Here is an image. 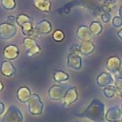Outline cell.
Returning a JSON list of instances; mask_svg holds the SVG:
<instances>
[{
    "label": "cell",
    "mask_w": 122,
    "mask_h": 122,
    "mask_svg": "<svg viewBox=\"0 0 122 122\" xmlns=\"http://www.w3.org/2000/svg\"><path fill=\"white\" fill-rule=\"evenodd\" d=\"M83 117L93 122H103L105 120V105L102 101L94 98L84 111Z\"/></svg>",
    "instance_id": "obj_1"
},
{
    "label": "cell",
    "mask_w": 122,
    "mask_h": 122,
    "mask_svg": "<svg viewBox=\"0 0 122 122\" xmlns=\"http://www.w3.org/2000/svg\"><path fill=\"white\" fill-rule=\"evenodd\" d=\"M24 116L22 112L15 105H10L5 114L3 115L1 122H23Z\"/></svg>",
    "instance_id": "obj_2"
},
{
    "label": "cell",
    "mask_w": 122,
    "mask_h": 122,
    "mask_svg": "<svg viewBox=\"0 0 122 122\" xmlns=\"http://www.w3.org/2000/svg\"><path fill=\"white\" fill-rule=\"evenodd\" d=\"M28 111L32 115H41L44 111V104L40 96L36 93L31 94L28 101Z\"/></svg>",
    "instance_id": "obj_3"
},
{
    "label": "cell",
    "mask_w": 122,
    "mask_h": 122,
    "mask_svg": "<svg viewBox=\"0 0 122 122\" xmlns=\"http://www.w3.org/2000/svg\"><path fill=\"white\" fill-rule=\"evenodd\" d=\"M71 88V86H69L68 84H56L51 86L49 89L48 92V95L50 97V99L53 100V101H58L64 98L67 91Z\"/></svg>",
    "instance_id": "obj_4"
},
{
    "label": "cell",
    "mask_w": 122,
    "mask_h": 122,
    "mask_svg": "<svg viewBox=\"0 0 122 122\" xmlns=\"http://www.w3.org/2000/svg\"><path fill=\"white\" fill-rule=\"evenodd\" d=\"M17 32V28L15 25L9 24L7 22L0 24V39L1 40H10Z\"/></svg>",
    "instance_id": "obj_5"
},
{
    "label": "cell",
    "mask_w": 122,
    "mask_h": 122,
    "mask_svg": "<svg viewBox=\"0 0 122 122\" xmlns=\"http://www.w3.org/2000/svg\"><path fill=\"white\" fill-rule=\"evenodd\" d=\"M77 99H78L77 89H76V87L72 86L67 91V92L63 98V105L65 108H68L71 105H72L73 103H75L77 101Z\"/></svg>",
    "instance_id": "obj_6"
},
{
    "label": "cell",
    "mask_w": 122,
    "mask_h": 122,
    "mask_svg": "<svg viewBox=\"0 0 122 122\" xmlns=\"http://www.w3.org/2000/svg\"><path fill=\"white\" fill-rule=\"evenodd\" d=\"M19 53H20V50L14 44L8 45L3 50V56L6 60H9V61H12L16 59L19 56Z\"/></svg>",
    "instance_id": "obj_7"
},
{
    "label": "cell",
    "mask_w": 122,
    "mask_h": 122,
    "mask_svg": "<svg viewBox=\"0 0 122 122\" xmlns=\"http://www.w3.org/2000/svg\"><path fill=\"white\" fill-rule=\"evenodd\" d=\"M122 117V111L120 109V107H111L110 109H108L107 112H105V120H107L108 122H115V121H119L121 120Z\"/></svg>",
    "instance_id": "obj_8"
},
{
    "label": "cell",
    "mask_w": 122,
    "mask_h": 122,
    "mask_svg": "<svg viewBox=\"0 0 122 122\" xmlns=\"http://www.w3.org/2000/svg\"><path fill=\"white\" fill-rule=\"evenodd\" d=\"M96 84L98 87L106 88L114 85V79L109 72H101L96 77Z\"/></svg>",
    "instance_id": "obj_9"
},
{
    "label": "cell",
    "mask_w": 122,
    "mask_h": 122,
    "mask_svg": "<svg viewBox=\"0 0 122 122\" xmlns=\"http://www.w3.org/2000/svg\"><path fill=\"white\" fill-rule=\"evenodd\" d=\"M16 69L11 61L4 60L0 64V73L6 77H11L15 74Z\"/></svg>",
    "instance_id": "obj_10"
},
{
    "label": "cell",
    "mask_w": 122,
    "mask_h": 122,
    "mask_svg": "<svg viewBox=\"0 0 122 122\" xmlns=\"http://www.w3.org/2000/svg\"><path fill=\"white\" fill-rule=\"evenodd\" d=\"M121 60L119 57L117 56H111L108 60H107V63H106V68L108 70L109 72L111 73H117L118 70H119V67L121 65Z\"/></svg>",
    "instance_id": "obj_11"
},
{
    "label": "cell",
    "mask_w": 122,
    "mask_h": 122,
    "mask_svg": "<svg viewBox=\"0 0 122 122\" xmlns=\"http://www.w3.org/2000/svg\"><path fill=\"white\" fill-rule=\"evenodd\" d=\"M76 35L81 41H92V34L91 32L90 28L85 25H81L80 27H78Z\"/></svg>",
    "instance_id": "obj_12"
},
{
    "label": "cell",
    "mask_w": 122,
    "mask_h": 122,
    "mask_svg": "<svg viewBox=\"0 0 122 122\" xmlns=\"http://www.w3.org/2000/svg\"><path fill=\"white\" fill-rule=\"evenodd\" d=\"M67 64L71 69L78 71L82 68V58L80 55L69 54L67 57Z\"/></svg>",
    "instance_id": "obj_13"
},
{
    "label": "cell",
    "mask_w": 122,
    "mask_h": 122,
    "mask_svg": "<svg viewBox=\"0 0 122 122\" xmlns=\"http://www.w3.org/2000/svg\"><path fill=\"white\" fill-rule=\"evenodd\" d=\"M31 92L28 87H20L16 92V97L19 102L21 103H28L30 97L31 96Z\"/></svg>",
    "instance_id": "obj_14"
},
{
    "label": "cell",
    "mask_w": 122,
    "mask_h": 122,
    "mask_svg": "<svg viewBox=\"0 0 122 122\" xmlns=\"http://www.w3.org/2000/svg\"><path fill=\"white\" fill-rule=\"evenodd\" d=\"M34 28L40 34H48L51 31V24L46 19L37 22Z\"/></svg>",
    "instance_id": "obj_15"
},
{
    "label": "cell",
    "mask_w": 122,
    "mask_h": 122,
    "mask_svg": "<svg viewBox=\"0 0 122 122\" xmlns=\"http://www.w3.org/2000/svg\"><path fill=\"white\" fill-rule=\"evenodd\" d=\"M95 47L94 44L92 41H82L81 44L79 45V51H80V54L83 56L89 55L91 53L93 52Z\"/></svg>",
    "instance_id": "obj_16"
},
{
    "label": "cell",
    "mask_w": 122,
    "mask_h": 122,
    "mask_svg": "<svg viewBox=\"0 0 122 122\" xmlns=\"http://www.w3.org/2000/svg\"><path fill=\"white\" fill-rule=\"evenodd\" d=\"M33 5L38 10L42 12H51V3L49 0H33Z\"/></svg>",
    "instance_id": "obj_17"
},
{
    "label": "cell",
    "mask_w": 122,
    "mask_h": 122,
    "mask_svg": "<svg viewBox=\"0 0 122 122\" xmlns=\"http://www.w3.org/2000/svg\"><path fill=\"white\" fill-rule=\"evenodd\" d=\"M70 78V75L63 71H55L53 73H52V79L56 82V83H63V82H66L68 81Z\"/></svg>",
    "instance_id": "obj_18"
},
{
    "label": "cell",
    "mask_w": 122,
    "mask_h": 122,
    "mask_svg": "<svg viewBox=\"0 0 122 122\" xmlns=\"http://www.w3.org/2000/svg\"><path fill=\"white\" fill-rule=\"evenodd\" d=\"M90 30H91V32L92 35H99L101 32H102V30H103V27L101 25V23H99L98 21H93L90 24L89 26Z\"/></svg>",
    "instance_id": "obj_19"
},
{
    "label": "cell",
    "mask_w": 122,
    "mask_h": 122,
    "mask_svg": "<svg viewBox=\"0 0 122 122\" xmlns=\"http://www.w3.org/2000/svg\"><path fill=\"white\" fill-rule=\"evenodd\" d=\"M1 6L7 10H12L16 7L15 0H1Z\"/></svg>",
    "instance_id": "obj_20"
},
{
    "label": "cell",
    "mask_w": 122,
    "mask_h": 122,
    "mask_svg": "<svg viewBox=\"0 0 122 122\" xmlns=\"http://www.w3.org/2000/svg\"><path fill=\"white\" fill-rule=\"evenodd\" d=\"M103 94L107 98H112L116 94V91L114 86H109L103 89Z\"/></svg>",
    "instance_id": "obj_21"
},
{
    "label": "cell",
    "mask_w": 122,
    "mask_h": 122,
    "mask_svg": "<svg viewBox=\"0 0 122 122\" xmlns=\"http://www.w3.org/2000/svg\"><path fill=\"white\" fill-rule=\"evenodd\" d=\"M30 21H33L32 18H30V16H28V15H26V14H19V15H17V17H16V24H17L19 27H21V26L24 25L25 23L30 22Z\"/></svg>",
    "instance_id": "obj_22"
},
{
    "label": "cell",
    "mask_w": 122,
    "mask_h": 122,
    "mask_svg": "<svg viewBox=\"0 0 122 122\" xmlns=\"http://www.w3.org/2000/svg\"><path fill=\"white\" fill-rule=\"evenodd\" d=\"M114 88L116 91V94L119 97H122V77L116 76L114 79Z\"/></svg>",
    "instance_id": "obj_23"
},
{
    "label": "cell",
    "mask_w": 122,
    "mask_h": 122,
    "mask_svg": "<svg viewBox=\"0 0 122 122\" xmlns=\"http://www.w3.org/2000/svg\"><path fill=\"white\" fill-rule=\"evenodd\" d=\"M23 45H24V47H25L26 50H30V48L36 46L37 43H36V40L35 39L30 38V37H26L23 40Z\"/></svg>",
    "instance_id": "obj_24"
},
{
    "label": "cell",
    "mask_w": 122,
    "mask_h": 122,
    "mask_svg": "<svg viewBox=\"0 0 122 122\" xmlns=\"http://www.w3.org/2000/svg\"><path fill=\"white\" fill-rule=\"evenodd\" d=\"M40 52H41V48H40L39 45H36V46L30 48V50H27L26 54H27V56H29V57H32V56L38 55Z\"/></svg>",
    "instance_id": "obj_25"
},
{
    "label": "cell",
    "mask_w": 122,
    "mask_h": 122,
    "mask_svg": "<svg viewBox=\"0 0 122 122\" xmlns=\"http://www.w3.org/2000/svg\"><path fill=\"white\" fill-rule=\"evenodd\" d=\"M65 38V33L61 30H56L53 31V34H52V39L56 42H61L63 41Z\"/></svg>",
    "instance_id": "obj_26"
},
{
    "label": "cell",
    "mask_w": 122,
    "mask_h": 122,
    "mask_svg": "<svg viewBox=\"0 0 122 122\" xmlns=\"http://www.w3.org/2000/svg\"><path fill=\"white\" fill-rule=\"evenodd\" d=\"M112 26L113 27L119 28V27L122 26V17H120V16H114L112 19Z\"/></svg>",
    "instance_id": "obj_27"
},
{
    "label": "cell",
    "mask_w": 122,
    "mask_h": 122,
    "mask_svg": "<svg viewBox=\"0 0 122 122\" xmlns=\"http://www.w3.org/2000/svg\"><path fill=\"white\" fill-rule=\"evenodd\" d=\"M69 54H73V55H80V51H79V46L78 45H72L69 51Z\"/></svg>",
    "instance_id": "obj_28"
},
{
    "label": "cell",
    "mask_w": 122,
    "mask_h": 122,
    "mask_svg": "<svg viewBox=\"0 0 122 122\" xmlns=\"http://www.w3.org/2000/svg\"><path fill=\"white\" fill-rule=\"evenodd\" d=\"M101 20L104 22V23H108L110 20H111V14L109 12H103L101 14Z\"/></svg>",
    "instance_id": "obj_29"
},
{
    "label": "cell",
    "mask_w": 122,
    "mask_h": 122,
    "mask_svg": "<svg viewBox=\"0 0 122 122\" xmlns=\"http://www.w3.org/2000/svg\"><path fill=\"white\" fill-rule=\"evenodd\" d=\"M115 3H116V0H107V1H105L103 3V5H106V6H108V7L112 9V7L115 6Z\"/></svg>",
    "instance_id": "obj_30"
},
{
    "label": "cell",
    "mask_w": 122,
    "mask_h": 122,
    "mask_svg": "<svg viewBox=\"0 0 122 122\" xmlns=\"http://www.w3.org/2000/svg\"><path fill=\"white\" fill-rule=\"evenodd\" d=\"M6 22L9 23V24H11V25H15V23H16V18H15L14 16H8Z\"/></svg>",
    "instance_id": "obj_31"
},
{
    "label": "cell",
    "mask_w": 122,
    "mask_h": 122,
    "mask_svg": "<svg viewBox=\"0 0 122 122\" xmlns=\"http://www.w3.org/2000/svg\"><path fill=\"white\" fill-rule=\"evenodd\" d=\"M4 112H5V105H4V103L0 102V115L3 114Z\"/></svg>",
    "instance_id": "obj_32"
},
{
    "label": "cell",
    "mask_w": 122,
    "mask_h": 122,
    "mask_svg": "<svg viewBox=\"0 0 122 122\" xmlns=\"http://www.w3.org/2000/svg\"><path fill=\"white\" fill-rule=\"evenodd\" d=\"M117 76L122 77V62H121V65H120L119 70H118V71H117Z\"/></svg>",
    "instance_id": "obj_33"
},
{
    "label": "cell",
    "mask_w": 122,
    "mask_h": 122,
    "mask_svg": "<svg viewBox=\"0 0 122 122\" xmlns=\"http://www.w3.org/2000/svg\"><path fill=\"white\" fill-rule=\"evenodd\" d=\"M117 36H118V37H119V38L122 40V28H121V29L118 30V32H117Z\"/></svg>",
    "instance_id": "obj_34"
},
{
    "label": "cell",
    "mask_w": 122,
    "mask_h": 122,
    "mask_svg": "<svg viewBox=\"0 0 122 122\" xmlns=\"http://www.w3.org/2000/svg\"><path fill=\"white\" fill-rule=\"evenodd\" d=\"M118 13H119V16L122 17V5L119 7V10H118Z\"/></svg>",
    "instance_id": "obj_35"
},
{
    "label": "cell",
    "mask_w": 122,
    "mask_h": 122,
    "mask_svg": "<svg viewBox=\"0 0 122 122\" xmlns=\"http://www.w3.org/2000/svg\"><path fill=\"white\" fill-rule=\"evenodd\" d=\"M3 89H4V85H3V83L0 81V92H2Z\"/></svg>",
    "instance_id": "obj_36"
},
{
    "label": "cell",
    "mask_w": 122,
    "mask_h": 122,
    "mask_svg": "<svg viewBox=\"0 0 122 122\" xmlns=\"http://www.w3.org/2000/svg\"><path fill=\"white\" fill-rule=\"evenodd\" d=\"M98 1H99V2H102V3H104V2H105V1H107V0H98Z\"/></svg>",
    "instance_id": "obj_37"
},
{
    "label": "cell",
    "mask_w": 122,
    "mask_h": 122,
    "mask_svg": "<svg viewBox=\"0 0 122 122\" xmlns=\"http://www.w3.org/2000/svg\"><path fill=\"white\" fill-rule=\"evenodd\" d=\"M120 109H121V111H122V104H121V107H120Z\"/></svg>",
    "instance_id": "obj_38"
},
{
    "label": "cell",
    "mask_w": 122,
    "mask_h": 122,
    "mask_svg": "<svg viewBox=\"0 0 122 122\" xmlns=\"http://www.w3.org/2000/svg\"><path fill=\"white\" fill-rule=\"evenodd\" d=\"M115 122H121V120H119V121H115Z\"/></svg>",
    "instance_id": "obj_39"
},
{
    "label": "cell",
    "mask_w": 122,
    "mask_h": 122,
    "mask_svg": "<svg viewBox=\"0 0 122 122\" xmlns=\"http://www.w3.org/2000/svg\"><path fill=\"white\" fill-rule=\"evenodd\" d=\"M121 122H122V117H121Z\"/></svg>",
    "instance_id": "obj_40"
},
{
    "label": "cell",
    "mask_w": 122,
    "mask_h": 122,
    "mask_svg": "<svg viewBox=\"0 0 122 122\" xmlns=\"http://www.w3.org/2000/svg\"><path fill=\"white\" fill-rule=\"evenodd\" d=\"M121 2H122V0H121Z\"/></svg>",
    "instance_id": "obj_41"
},
{
    "label": "cell",
    "mask_w": 122,
    "mask_h": 122,
    "mask_svg": "<svg viewBox=\"0 0 122 122\" xmlns=\"http://www.w3.org/2000/svg\"><path fill=\"white\" fill-rule=\"evenodd\" d=\"M121 98H122V97H121Z\"/></svg>",
    "instance_id": "obj_42"
},
{
    "label": "cell",
    "mask_w": 122,
    "mask_h": 122,
    "mask_svg": "<svg viewBox=\"0 0 122 122\" xmlns=\"http://www.w3.org/2000/svg\"><path fill=\"white\" fill-rule=\"evenodd\" d=\"M76 122H77V121H76Z\"/></svg>",
    "instance_id": "obj_43"
}]
</instances>
